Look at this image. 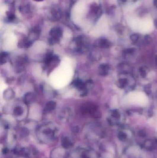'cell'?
<instances>
[{
	"label": "cell",
	"instance_id": "5",
	"mask_svg": "<svg viewBox=\"0 0 157 158\" xmlns=\"http://www.w3.org/2000/svg\"><path fill=\"white\" fill-rule=\"evenodd\" d=\"M109 69V67L108 64H102L100 66L99 68V72L101 75L105 76L108 73Z\"/></svg>",
	"mask_w": 157,
	"mask_h": 158
},
{
	"label": "cell",
	"instance_id": "10",
	"mask_svg": "<svg viewBox=\"0 0 157 158\" xmlns=\"http://www.w3.org/2000/svg\"><path fill=\"white\" fill-rule=\"evenodd\" d=\"M8 53L6 52H2L1 55V64H5L6 62L8 60Z\"/></svg>",
	"mask_w": 157,
	"mask_h": 158
},
{
	"label": "cell",
	"instance_id": "17",
	"mask_svg": "<svg viewBox=\"0 0 157 158\" xmlns=\"http://www.w3.org/2000/svg\"><path fill=\"white\" fill-rule=\"evenodd\" d=\"M154 25H155V27L157 28V19H156L154 20Z\"/></svg>",
	"mask_w": 157,
	"mask_h": 158
},
{
	"label": "cell",
	"instance_id": "19",
	"mask_svg": "<svg viewBox=\"0 0 157 158\" xmlns=\"http://www.w3.org/2000/svg\"><path fill=\"white\" fill-rule=\"evenodd\" d=\"M34 1H44V0H34Z\"/></svg>",
	"mask_w": 157,
	"mask_h": 158
},
{
	"label": "cell",
	"instance_id": "15",
	"mask_svg": "<svg viewBox=\"0 0 157 158\" xmlns=\"http://www.w3.org/2000/svg\"><path fill=\"white\" fill-rule=\"evenodd\" d=\"M139 71L140 74L143 77H145L146 76V72L144 69H143V68H141L139 69Z\"/></svg>",
	"mask_w": 157,
	"mask_h": 158
},
{
	"label": "cell",
	"instance_id": "11",
	"mask_svg": "<svg viewBox=\"0 0 157 158\" xmlns=\"http://www.w3.org/2000/svg\"><path fill=\"white\" fill-rule=\"evenodd\" d=\"M23 108L20 106H17L15 108L14 110V114L17 116L21 115L23 113Z\"/></svg>",
	"mask_w": 157,
	"mask_h": 158
},
{
	"label": "cell",
	"instance_id": "9",
	"mask_svg": "<svg viewBox=\"0 0 157 158\" xmlns=\"http://www.w3.org/2000/svg\"><path fill=\"white\" fill-rule=\"evenodd\" d=\"M15 93L11 89H8L4 92V97L6 99H10L14 97Z\"/></svg>",
	"mask_w": 157,
	"mask_h": 158
},
{
	"label": "cell",
	"instance_id": "4",
	"mask_svg": "<svg viewBox=\"0 0 157 158\" xmlns=\"http://www.w3.org/2000/svg\"><path fill=\"white\" fill-rule=\"evenodd\" d=\"M73 85L78 89L79 90L82 91H83V94H86V87L85 85L83 83L82 80L79 79H77L74 81Z\"/></svg>",
	"mask_w": 157,
	"mask_h": 158
},
{
	"label": "cell",
	"instance_id": "18",
	"mask_svg": "<svg viewBox=\"0 0 157 158\" xmlns=\"http://www.w3.org/2000/svg\"><path fill=\"white\" fill-rule=\"evenodd\" d=\"M154 4H155V5L157 7V0H155L154 1Z\"/></svg>",
	"mask_w": 157,
	"mask_h": 158
},
{
	"label": "cell",
	"instance_id": "16",
	"mask_svg": "<svg viewBox=\"0 0 157 158\" xmlns=\"http://www.w3.org/2000/svg\"><path fill=\"white\" fill-rule=\"evenodd\" d=\"M145 91H146V93L148 94H150V93H151V89H150V88L149 86L146 87V89H145Z\"/></svg>",
	"mask_w": 157,
	"mask_h": 158
},
{
	"label": "cell",
	"instance_id": "3",
	"mask_svg": "<svg viewBox=\"0 0 157 158\" xmlns=\"http://www.w3.org/2000/svg\"><path fill=\"white\" fill-rule=\"evenodd\" d=\"M76 45L77 46L76 50L78 52L83 53L87 50L88 48L87 42L82 37H78L76 40Z\"/></svg>",
	"mask_w": 157,
	"mask_h": 158
},
{
	"label": "cell",
	"instance_id": "12",
	"mask_svg": "<svg viewBox=\"0 0 157 158\" xmlns=\"http://www.w3.org/2000/svg\"><path fill=\"white\" fill-rule=\"evenodd\" d=\"M119 86L121 88H124L127 84V80L125 79H120L119 80Z\"/></svg>",
	"mask_w": 157,
	"mask_h": 158
},
{
	"label": "cell",
	"instance_id": "1",
	"mask_svg": "<svg viewBox=\"0 0 157 158\" xmlns=\"http://www.w3.org/2000/svg\"><path fill=\"white\" fill-rule=\"evenodd\" d=\"M49 43L50 45H54L60 41L62 36V31L60 27H55L51 30L49 33Z\"/></svg>",
	"mask_w": 157,
	"mask_h": 158
},
{
	"label": "cell",
	"instance_id": "6",
	"mask_svg": "<svg viewBox=\"0 0 157 158\" xmlns=\"http://www.w3.org/2000/svg\"><path fill=\"white\" fill-rule=\"evenodd\" d=\"M35 97L34 94L33 93H28L25 94L24 96V101L25 104L27 105L30 104L34 100Z\"/></svg>",
	"mask_w": 157,
	"mask_h": 158
},
{
	"label": "cell",
	"instance_id": "2",
	"mask_svg": "<svg viewBox=\"0 0 157 158\" xmlns=\"http://www.w3.org/2000/svg\"><path fill=\"white\" fill-rule=\"evenodd\" d=\"M60 61L58 56L53 55V54H49L46 57L44 64L47 68H54L56 65H58Z\"/></svg>",
	"mask_w": 157,
	"mask_h": 158
},
{
	"label": "cell",
	"instance_id": "7",
	"mask_svg": "<svg viewBox=\"0 0 157 158\" xmlns=\"http://www.w3.org/2000/svg\"><path fill=\"white\" fill-rule=\"evenodd\" d=\"M56 106V103L53 101H50L47 103L45 107L44 110L47 112H50L52 111L55 109Z\"/></svg>",
	"mask_w": 157,
	"mask_h": 158
},
{
	"label": "cell",
	"instance_id": "13",
	"mask_svg": "<svg viewBox=\"0 0 157 158\" xmlns=\"http://www.w3.org/2000/svg\"><path fill=\"white\" fill-rule=\"evenodd\" d=\"M139 35L137 34H134L131 35L130 36V40H131V41L133 42H137V41L138 40Z\"/></svg>",
	"mask_w": 157,
	"mask_h": 158
},
{
	"label": "cell",
	"instance_id": "14",
	"mask_svg": "<svg viewBox=\"0 0 157 158\" xmlns=\"http://www.w3.org/2000/svg\"><path fill=\"white\" fill-rule=\"evenodd\" d=\"M134 51V49L129 48V49H127L124 50V54H129L133 53Z\"/></svg>",
	"mask_w": 157,
	"mask_h": 158
},
{
	"label": "cell",
	"instance_id": "8",
	"mask_svg": "<svg viewBox=\"0 0 157 158\" xmlns=\"http://www.w3.org/2000/svg\"><path fill=\"white\" fill-rule=\"evenodd\" d=\"M110 43L105 39H101L98 42L99 47L102 48H108L110 46Z\"/></svg>",
	"mask_w": 157,
	"mask_h": 158
}]
</instances>
